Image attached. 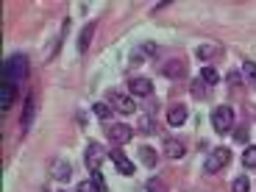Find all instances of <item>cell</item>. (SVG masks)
Listing matches in <instances>:
<instances>
[{"label": "cell", "mask_w": 256, "mask_h": 192, "mask_svg": "<svg viewBox=\"0 0 256 192\" xmlns=\"http://www.w3.org/2000/svg\"><path fill=\"white\" fill-rule=\"evenodd\" d=\"M200 81H204V84H209V86H212V84H218V70L206 64L204 70H200Z\"/></svg>", "instance_id": "cell-17"}, {"label": "cell", "mask_w": 256, "mask_h": 192, "mask_svg": "<svg viewBox=\"0 0 256 192\" xmlns=\"http://www.w3.org/2000/svg\"><path fill=\"white\" fill-rule=\"evenodd\" d=\"M231 190H234V192H250V181L240 176V178H234V184H231Z\"/></svg>", "instance_id": "cell-22"}, {"label": "cell", "mask_w": 256, "mask_h": 192, "mask_svg": "<svg viewBox=\"0 0 256 192\" xmlns=\"http://www.w3.org/2000/svg\"><path fill=\"white\" fill-rule=\"evenodd\" d=\"M162 76H167V78H184L186 76V67L181 62H167L164 67H162Z\"/></svg>", "instance_id": "cell-13"}, {"label": "cell", "mask_w": 256, "mask_h": 192, "mask_svg": "<svg viewBox=\"0 0 256 192\" xmlns=\"http://www.w3.org/2000/svg\"><path fill=\"white\" fill-rule=\"evenodd\" d=\"M148 192H162V190H159V184H156V181H150V184H148Z\"/></svg>", "instance_id": "cell-27"}, {"label": "cell", "mask_w": 256, "mask_h": 192, "mask_svg": "<svg viewBox=\"0 0 256 192\" xmlns=\"http://www.w3.org/2000/svg\"><path fill=\"white\" fill-rule=\"evenodd\" d=\"M145 53H156V45H154V42H145Z\"/></svg>", "instance_id": "cell-28"}, {"label": "cell", "mask_w": 256, "mask_h": 192, "mask_svg": "<svg viewBox=\"0 0 256 192\" xmlns=\"http://www.w3.org/2000/svg\"><path fill=\"white\" fill-rule=\"evenodd\" d=\"M226 81H228L231 86H242V81H245V78L240 76V72H228V78H226Z\"/></svg>", "instance_id": "cell-24"}, {"label": "cell", "mask_w": 256, "mask_h": 192, "mask_svg": "<svg viewBox=\"0 0 256 192\" xmlns=\"http://www.w3.org/2000/svg\"><path fill=\"white\" fill-rule=\"evenodd\" d=\"M103 156H106V150H103L100 142H90V145H86V167H90V170H98V167H100Z\"/></svg>", "instance_id": "cell-4"}, {"label": "cell", "mask_w": 256, "mask_h": 192, "mask_svg": "<svg viewBox=\"0 0 256 192\" xmlns=\"http://www.w3.org/2000/svg\"><path fill=\"white\" fill-rule=\"evenodd\" d=\"M70 178V170H67V164H58V181H67Z\"/></svg>", "instance_id": "cell-26"}, {"label": "cell", "mask_w": 256, "mask_h": 192, "mask_svg": "<svg viewBox=\"0 0 256 192\" xmlns=\"http://www.w3.org/2000/svg\"><path fill=\"white\" fill-rule=\"evenodd\" d=\"M92 186H95V192H106V181H103V176L98 173V170H92Z\"/></svg>", "instance_id": "cell-21"}, {"label": "cell", "mask_w": 256, "mask_h": 192, "mask_svg": "<svg viewBox=\"0 0 256 192\" xmlns=\"http://www.w3.org/2000/svg\"><path fill=\"white\" fill-rule=\"evenodd\" d=\"M14 95H17V84L3 81V92H0V109H3V112L14 103Z\"/></svg>", "instance_id": "cell-10"}, {"label": "cell", "mask_w": 256, "mask_h": 192, "mask_svg": "<svg viewBox=\"0 0 256 192\" xmlns=\"http://www.w3.org/2000/svg\"><path fill=\"white\" fill-rule=\"evenodd\" d=\"M128 90H131V95H134V98H150L154 84L148 81V78H134V81L128 84Z\"/></svg>", "instance_id": "cell-7"}, {"label": "cell", "mask_w": 256, "mask_h": 192, "mask_svg": "<svg viewBox=\"0 0 256 192\" xmlns=\"http://www.w3.org/2000/svg\"><path fill=\"white\" fill-rule=\"evenodd\" d=\"M218 53H220V48L214 45V42H204V45H198V58H204V62L206 58H214Z\"/></svg>", "instance_id": "cell-14"}, {"label": "cell", "mask_w": 256, "mask_h": 192, "mask_svg": "<svg viewBox=\"0 0 256 192\" xmlns=\"http://www.w3.org/2000/svg\"><path fill=\"white\" fill-rule=\"evenodd\" d=\"M28 72V62L22 56H12L6 62V81H12V84H17L20 78Z\"/></svg>", "instance_id": "cell-3"}, {"label": "cell", "mask_w": 256, "mask_h": 192, "mask_svg": "<svg viewBox=\"0 0 256 192\" xmlns=\"http://www.w3.org/2000/svg\"><path fill=\"white\" fill-rule=\"evenodd\" d=\"M242 76L248 84H254V90H256V64L254 62H245L242 64Z\"/></svg>", "instance_id": "cell-16"}, {"label": "cell", "mask_w": 256, "mask_h": 192, "mask_svg": "<svg viewBox=\"0 0 256 192\" xmlns=\"http://www.w3.org/2000/svg\"><path fill=\"white\" fill-rule=\"evenodd\" d=\"M112 109H117L120 114H134L136 112V103H134V98H128V95H112Z\"/></svg>", "instance_id": "cell-5"}, {"label": "cell", "mask_w": 256, "mask_h": 192, "mask_svg": "<svg viewBox=\"0 0 256 192\" xmlns=\"http://www.w3.org/2000/svg\"><path fill=\"white\" fill-rule=\"evenodd\" d=\"M31 120H34V100L28 98V100H26V109H22V128L31 126Z\"/></svg>", "instance_id": "cell-19"}, {"label": "cell", "mask_w": 256, "mask_h": 192, "mask_svg": "<svg viewBox=\"0 0 256 192\" xmlns=\"http://www.w3.org/2000/svg\"><path fill=\"white\" fill-rule=\"evenodd\" d=\"M228 162H231V150H228V148H214V150H212V156L206 159V167H204L206 176L220 173V170H223Z\"/></svg>", "instance_id": "cell-2"}, {"label": "cell", "mask_w": 256, "mask_h": 192, "mask_svg": "<svg viewBox=\"0 0 256 192\" xmlns=\"http://www.w3.org/2000/svg\"><path fill=\"white\" fill-rule=\"evenodd\" d=\"M109 156H112V162H114V167L120 170L122 176H134V164L128 162V156L122 154V150H117V148H114V150H112Z\"/></svg>", "instance_id": "cell-8"}, {"label": "cell", "mask_w": 256, "mask_h": 192, "mask_svg": "<svg viewBox=\"0 0 256 192\" xmlns=\"http://www.w3.org/2000/svg\"><path fill=\"white\" fill-rule=\"evenodd\" d=\"M212 126L218 134H228L231 128H234V109L231 106H218V109L212 112Z\"/></svg>", "instance_id": "cell-1"}, {"label": "cell", "mask_w": 256, "mask_h": 192, "mask_svg": "<svg viewBox=\"0 0 256 192\" xmlns=\"http://www.w3.org/2000/svg\"><path fill=\"white\" fill-rule=\"evenodd\" d=\"M164 156H170V159H181V156H184V142L167 136L164 140Z\"/></svg>", "instance_id": "cell-12"}, {"label": "cell", "mask_w": 256, "mask_h": 192, "mask_svg": "<svg viewBox=\"0 0 256 192\" xmlns=\"http://www.w3.org/2000/svg\"><path fill=\"white\" fill-rule=\"evenodd\" d=\"M109 140L114 142V145H126L128 140H131V128L126 126V122H117V126H109Z\"/></svg>", "instance_id": "cell-6"}, {"label": "cell", "mask_w": 256, "mask_h": 192, "mask_svg": "<svg viewBox=\"0 0 256 192\" xmlns=\"http://www.w3.org/2000/svg\"><path fill=\"white\" fill-rule=\"evenodd\" d=\"M242 164L250 167V170H256V148H245V154H242Z\"/></svg>", "instance_id": "cell-18"}, {"label": "cell", "mask_w": 256, "mask_h": 192, "mask_svg": "<svg viewBox=\"0 0 256 192\" xmlns=\"http://www.w3.org/2000/svg\"><path fill=\"white\" fill-rule=\"evenodd\" d=\"M186 117H190V112H186V106H170V112H167V122L173 128H178V126H184L186 122Z\"/></svg>", "instance_id": "cell-9"}, {"label": "cell", "mask_w": 256, "mask_h": 192, "mask_svg": "<svg viewBox=\"0 0 256 192\" xmlns=\"http://www.w3.org/2000/svg\"><path fill=\"white\" fill-rule=\"evenodd\" d=\"M95 117H100V120H109V114H112V106L109 103H95Z\"/></svg>", "instance_id": "cell-20"}, {"label": "cell", "mask_w": 256, "mask_h": 192, "mask_svg": "<svg viewBox=\"0 0 256 192\" xmlns=\"http://www.w3.org/2000/svg\"><path fill=\"white\" fill-rule=\"evenodd\" d=\"M234 136H237L240 142H248V128H245V126H240V128H237V134H234Z\"/></svg>", "instance_id": "cell-25"}, {"label": "cell", "mask_w": 256, "mask_h": 192, "mask_svg": "<svg viewBox=\"0 0 256 192\" xmlns=\"http://www.w3.org/2000/svg\"><path fill=\"white\" fill-rule=\"evenodd\" d=\"M140 131H145V134H154V120H150V117H140Z\"/></svg>", "instance_id": "cell-23"}, {"label": "cell", "mask_w": 256, "mask_h": 192, "mask_svg": "<svg viewBox=\"0 0 256 192\" xmlns=\"http://www.w3.org/2000/svg\"><path fill=\"white\" fill-rule=\"evenodd\" d=\"M140 159H142V164L145 167H156V150L154 148H140Z\"/></svg>", "instance_id": "cell-15"}, {"label": "cell", "mask_w": 256, "mask_h": 192, "mask_svg": "<svg viewBox=\"0 0 256 192\" xmlns=\"http://www.w3.org/2000/svg\"><path fill=\"white\" fill-rule=\"evenodd\" d=\"M92 36H95V22H86V26H84V31H81V36H78V50H81V53L90 50Z\"/></svg>", "instance_id": "cell-11"}]
</instances>
